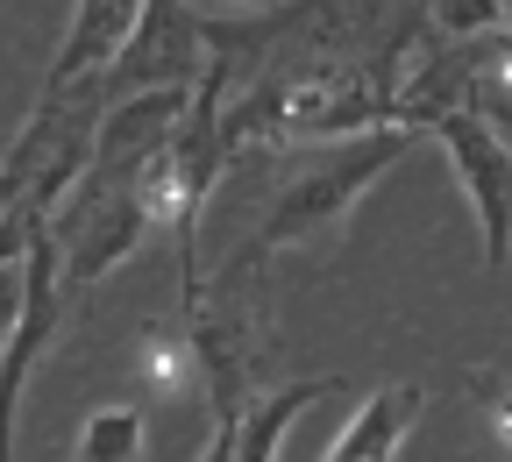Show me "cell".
<instances>
[{
    "mask_svg": "<svg viewBox=\"0 0 512 462\" xmlns=\"http://www.w3.org/2000/svg\"><path fill=\"white\" fill-rule=\"evenodd\" d=\"M406 150H413V128H377V136H349V143H335L328 157H313V164L278 192V207L256 221V242H249L242 256H228V271H235V278H256L271 256H285V249H299V242L342 235L349 214H356V200H363V192L392 171Z\"/></svg>",
    "mask_w": 512,
    "mask_h": 462,
    "instance_id": "1",
    "label": "cell"
},
{
    "mask_svg": "<svg viewBox=\"0 0 512 462\" xmlns=\"http://www.w3.org/2000/svg\"><path fill=\"white\" fill-rule=\"evenodd\" d=\"M470 391H477V406H484V420H491V434L505 441V455H512V370H470Z\"/></svg>",
    "mask_w": 512,
    "mask_h": 462,
    "instance_id": "10",
    "label": "cell"
},
{
    "mask_svg": "<svg viewBox=\"0 0 512 462\" xmlns=\"http://www.w3.org/2000/svg\"><path fill=\"white\" fill-rule=\"evenodd\" d=\"M207 64V15L192 0H143L136 29H128L114 72L100 79V100L121 107L136 93H164V86H192Z\"/></svg>",
    "mask_w": 512,
    "mask_h": 462,
    "instance_id": "2",
    "label": "cell"
},
{
    "mask_svg": "<svg viewBox=\"0 0 512 462\" xmlns=\"http://www.w3.org/2000/svg\"><path fill=\"white\" fill-rule=\"evenodd\" d=\"M200 462H228V427H214V441L200 448Z\"/></svg>",
    "mask_w": 512,
    "mask_h": 462,
    "instance_id": "11",
    "label": "cell"
},
{
    "mask_svg": "<svg viewBox=\"0 0 512 462\" xmlns=\"http://www.w3.org/2000/svg\"><path fill=\"white\" fill-rule=\"evenodd\" d=\"M143 441H150V420H143V406H136V399H121V406H100V413H86L72 462H143Z\"/></svg>",
    "mask_w": 512,
    "mask_h": 462,
    "instance_id": "8",
    "label": "cell"
},
{
    "mask_svg": "<svg viewBox=\"0 0 512 462\" xmlns=\"http://www.w3.org/2000/svg\"><path fill=\"white\" fill-rule=\"evenodd\" d=\"M136 8L143 0H72V22H64V43H57L50 79H43V100L100 93V79L114 72L128 29H136Z\"/></svg>",
    "mask_w": 512,
    "mask_h": 462,
    "instance_id": "5",
    "label": "cell"
},
{
    "mask_svg": "<svg viewBox=\"0 0 512 462\" xmlns=\"http://www.w3.org/2000/svg\"><path fill=\"white\" fill-rule=\"evenodd\" d=\"M420 406H427L420 384H377L370 399L349 413V427L328 441V455H320V462H392V455L406 448Z\"/></svg>",
    "mask_w": 512,
    "mask_h": 462,
    "instance_id": "6",
    "label": "cell"
},
{
    "mask_svg": "<svg viewBox=\"0 0 512 462\" xmlns=\"http://www.w3.org/2000/svg\"><path fill=\"white\" fill-rule=\"evenodd\" d=\"M64 327V263H57V235L29 228L22 242V313H15V335L0 349V462H15V420H22V391L29 370L43 363V349L57 342Z\"/></svg>",
    "mask_w": 512,
    "mask_h": 462,
    "instance_id": "3",
    "label": "cell"
},
{
    "mask_svg": "<svg viewBox=\"0 0 512 462\" xmlns=\"http://www.w3.org/2000/svg\"><path fill=\"white\" fill-rule=\"evenodd\" d=\"M427 136L448 150V164H456V185H463V200L477 214V235H484V263L505 271V256H512V150H505V136L477 107L434 114Z\"/></svg>",
    "mask_w": 512,
    "mask_h": 462,
    "instance_id": "4",
    "label": "cell"
},
{
    "mask_svg": "<svg viewBox=\"0 0 512 462\" xmlns=\"http://www.w3.org/2000/svg\"><path fill=\"white\" fill-rule=\"evenodd\" d=\"M342 377H299L285 391H264V399H249L235 420H228V462H278V441L292 434V420L320 399H335Z\"/></svg>",
    "mask_w": 512,
    "mask_h": 462,
    "instance_id": "7",
    "label": "cell"
},
{
    "mask_svg": "<svg viewBox=\"0 0 512 462\" xmlns=\"http://www.w3.org/2000/svg\"><path fill=\"white\" fill-rule=\"evenodd\" d=\"M235 8H271V0H235Z\"/></svg>",
    "mask_w": 512,
    "mask_h": 462,
    "instance_id": "12",
    "label": "cell"
},
{
    "mask_svg": "<svg viewBox=\"0 0 512 462\" xmlns=\"http://www.w3.org/2000/svg\"><path fill=\"white\" fill-rule=\"evenodd\" d=\"M427 8H434V29L456 36V43L505 36V29H512V0H427Z\"/></svg>",
    "mask_w": 512,
    "mask_h": 462,
    "instance_id": "9",
    "label": "cell"
}]
</instances>
